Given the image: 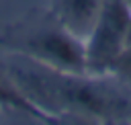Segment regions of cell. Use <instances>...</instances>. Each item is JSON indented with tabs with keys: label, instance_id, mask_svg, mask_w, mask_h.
Segmentation results:
<instances>
[{
	"label": "cell",
	"instance_id": "cell-1",
	"mask_svg": "<svg viewBox=\"0 0 131 125\" xmlns=\"http://www.w3.org/2000/svg\"><path fill=\"white\" fill-rule=\"evenodd\" d=\"M131 25V8L121 0H104L100 16L86 39L84 57L92 72L111 70L119 53L127 47V33Z\"/></svg>",
	"mask_w": 131,
	"mask_h": 125
},
{
	"label": "cell",
	"instance_id": "cell-2",
	"mask_svg": "<svg viewBox=\"0 0 131 125\" xmlns=\"http://www.w3.org/2000/svg\"><path fill=\"white\" fill-rule=\"evenodd\" d=\"M27 47L31 49V53L37 55L39 61H43V66L66 68L70 72H82L86 68L84 47L63 27L37 31L27 41Z\"/></svg>",
	"mask_w": 131,
	"mask_h": 125
},
{
	"label": "cell",
	"instance_id": "cell-3",
	"mask_svg": "<svg viewBox=\"0 0 131 125\" xmlns=\"http://www.w3.org/2000/svg\"><path fill=\"white\" fill-rule=\"evenodd\" d=\"M51 6L59 27L78 41H84L90 37L104 0H51Z\"/></svg>",
	"mask_w": 131,
	"mask_h": 125
},
{
	"label": "cell",
	"instance_id": "cell-4",
	"mask_svg": "<svg viewBox=\"0 0 131 125\" xmlns=\"http://www.w3.org/2000/svg\"><path fill=\"white\" fill-rule=\"evenodd\" d=\"M111 70H113L121 80L131 82V45H127V47L119 53V57L115 59V64L111 66Z\"/></svg>",
	"mask_w": 131,
	"mask_h": 125
},
{
	"label": "cell",
	"instance_id": "cell-5",
	"mask_svg": "<svg viewBox=\"0 0 131 125\" xmlns=\"http://www.w3.org/2000/svg\"><path fill=\"white\" fill-rule=\"evenodd\" d=\"M0 102H16V98L12 94H8L4 88H0Z\"/></svg>",
	"mask_w": 131,
	"mask_h": 125
},
{
	"label": "cell",
	"instance_id": "cell-6",
	"mask_svg": "<svg viewBox=\"0 0 131 125\" xmlns=\"http://www.w3.org/2000/svg\"><path fill=\"white\" fill-rule=\"evenodd\" d=\"M127 45H131V25H129V33H127Z\"/></svg>",
	"mask_w": 131,
	"mask_h": 125
}]
</instances>
